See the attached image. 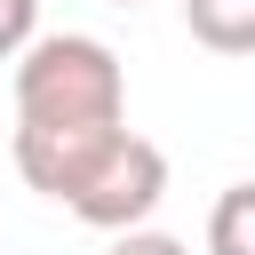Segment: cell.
Returning <instances> with one entry per match:
<instances>
[{"mask_svg": "<svg viewBox=\"0 0 255 255\" xmlns=\"http://www.w3.org/2000/svg\"><path fill=\"white\" fill-rule=\"evenodd\" d=\"M128 120V72L96 32H40L16 56V128H112Z\"/></svg>", "mask_w": 255, "mask_h": 255, "instance_id": "1", "label": "cell"}, {"mask_svg": "<svg viewBox=\"0 0 255 255\" xmlns=\"http://www.w3.org/2000/svg\"><path fill=\"white\" fill-rule=\"evenodd\" d=\"M167 199V151L151 143V135H135V128H120L112 135V151L88 167V183L64 199L80 223H96V231H143V215Z\"/></svg>", "mask_w": 255, "mask_h": 255, "instance_id": "2", "label": "cell"}, {"mask_svg": "<svg viewBox=\"0 0 255 255\" xmlns=\"http://www.w3.org/2000/svg\"><path fill=\"white\" fill-rule=\"evenodd\" d=\"M120 128H128V120H112V128H16V175H24L40 199H72V191L88 183V167L112 151Z\"/></svg>", "mask_w": 255, "mask_h": 255, "instance_id": "3", "label": "cell"}, {"mask_svg": "<svg viewBox=\"0 0 255 255\" xmlns=\"http://www.w3.org/2000/svg\"><path fill=\"white\" fill-rule=\"evenodd\" d=\"M183 32L215 56H255V0H183Z\"/></svg>", "mask_w": 255, "mask_h": 255, "instance_id": "4", "label": "cell"}, {"mask_svg": "<svg viewBox=\"0 0 255 255\" xmlns=\"http://www.w3.org/2000/svg\"><path fill=\"white\" fill-rule=\"evenodd\" d=\"M207 255H255V183H231L207 207Z\"/></svg>", "mask_w": 255, "mask_h": 255, "instance_id": "5", "label": "cell"}, {"mask_svg": "<svg viewBox=\"0 0 255 255\" xmlns=\"http://www.w3.org/2000/svg\"><path fill=\"white\" fill-rule=\"evenodd\" d=\"M40 40V0H0V64Z\"/></svg>", "mask_w": 255, "mask_h": 255, "instance_id": "6", "label": "cell"}, {"mask_svg": "<svg viewBox=\"0 0 255 255\" xmlns=\"http://www.w3.org/2000/svg\"><path fill=\"white\" fill-rule=\"evenodd\" d=\"M112 255H191V247H183L175 231H120Z\"/></svg>", "mask_w": 255, "mask_h": 255, "instance_id": "7", "label": "cell"}, {"mask_svg": "<svg viewBox=\"0 0 255 255\" xmlns=\"http://www.w3.org/2000/svg\"><path fill=\"white\" fill-rule=\"evenodd\" d=\"M112 8H135V0H112Z\"/></svg>", "mask_w": 255, "mask_h": 255, "instance_id": "8", "label": "cell"}]
</instances>
